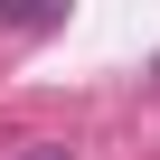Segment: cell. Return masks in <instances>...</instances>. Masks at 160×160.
<instances>
[{"instance_id":"cell-1","label":"cell","mask_w":160,"mask_h":160,"mask_svg":"<svg viewBox=\"0 0 160 160\" xmlns=\"http://www.w3.org/2000/svg\"><path fill=\"white\" fill-rule=\"evenodd\" d=\"M19 160H75V151H57V141H19Z\"/></svg>"}]
</instances>
